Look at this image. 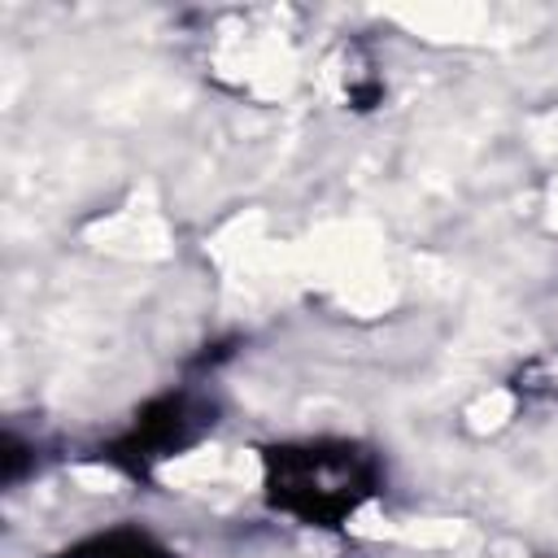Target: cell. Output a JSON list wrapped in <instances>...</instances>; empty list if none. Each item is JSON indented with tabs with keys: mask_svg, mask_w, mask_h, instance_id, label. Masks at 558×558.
Returning a JSON list of instances; mask_svg holds the SVG:
<instances>
[{
	"mask_svg": "<svg viewBox=\"0 0 558 558\" xmlns=\"http://www.w3.org/2000/svg\"><path fill=\"white\" fill-rule=\"evenodd\" d=\"M384 453L353 436H292L257 449L266 510L310 532H344L384 497Z\"/></svg>",
	"mask_w": 558,
	"mask_h": 558,
	"instance_id": "obj_1",
	"label": "cell"
},
{
	"mask_svg": "<svg viewBox=\"0 0 558 558\" xmlns=\"http://www.w3.org/2000/svg\"><path fill=\"white\" fill-rule=\"evenodd\" d=\"M214 423H218V401L205 388L192 384L166 388L148 397L131 414V423L100 445V462H109L131 480H153L161 462L196 449L214 432Z\"/></svg>",
	"mask_w": 558,
	"mask_h": 558,
	"instance_id": "obj_2",
	"label": "cell"
},
{
	"mask_svg": "<svg viewBox=\"0 0 558 558\" xmlns=\"http://www.w3.org/2000/svg\"><path fill=\"white\" fill-rule=\"evenodd\" d=\"M48 558H183L170 541L148 532L144 523H109L100 532H87L70 545H61Z\"/></svg>",
	"mask_w": 558,
	"mask_h": 558,
	"instance_id": "obj_3",
	"label": "cell"
}]
</instances>
